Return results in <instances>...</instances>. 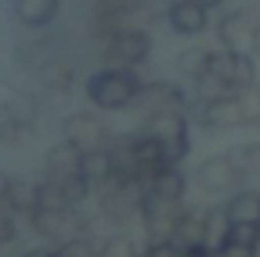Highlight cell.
<instances>
[{"mask_svg": "<svg viewBox=\"0 0 260 257\" xmlns=\"http://www.w3.org/2000/svg\"><path fill=\"white\" fill-rule=\"evenodd\" d=\"M84 91H87V100L100 110H123V107H134V100L140 97L144 80H140L137 67L107 64V67H100L97 74L87 77Z\"/></svg>", "mask_w": 260, "mask_h": 257, "instance_id": "obj_1", "label": "cell"}, {"mask_svg": "<svg viewBox=\"0 0 260 257\" xmlns=\"http://www.w3.org/2000/svg\"><path fill=\"white\" fill-rule=\"evenodd\" d=\"M140 127L160 140L167 164H184L187 160V154H190V127H193L187 110H180V107H174V110H157V113H150V117H144Z\"/></svg>", "mask_w": 260, "mask_h": 257, "instance_id": "obj_2", "label": "cell"}, {"mask_svg": "<svg viewBox=\"0 0 260 257\" xmlns=\"http://www.w3.org/2000/svg\"><path fill=\"white\" fill-rule=\"evenodd\" d=\"M207 77H214L223 91H247V87H257L260 83V67L257 57L244 50H210V67Z\"/></svg>", "mask_w": 260, "mask_h": 257, "instance_id": "obj_3", "label": "cell"}, {"mask_svg": "<svg viewBox=\"0 0 260 257\" xmlns=\"http://www.w3.org/2000/svg\"><path fill=\"white\" fill-rule=\"evenodd\" d=\"M153 53V37L147 27H127L114 31L104 40V61L117 67H144L147 57Z\"/></svg>", "mask_w": 260, "mask_h": 257, "instance_id": "obj_4", "label": "cell"}, {"mask_svg": "<svg viewBox=\"0 0 260 257\" xmlns=\"http://www.w3.org/2000/svg\"><path fill=\"white\" fill-rule=\"evenodd\" d=\"M193 184H197L200 194L207 197H230L234 190L244 187V174L237 170L230 154H214V157H204L193 170Z\"/></svg>", "mask_w": 260, "mask_h": 257, "instance_id": "obj_5", "label": "cell"}, {"mask_svg": "<svg viewBox=\"0 0 260 257\" xmlns=\"http://www.w3.org/2000/svg\"><path fill=\"white\" fill-rule=\"evenodd\" d=\"M34 127H37V100L30 94H17L14 100L0 104V144H27L34 137Z\"/></svg>", "mask_w": 260, "mask_h": 257, "instance_id": "obj_6", "label": "cell"}, {"mask_svg": "<svg viewBox=\"0 0 260 257\" xmlns=\"http://www.w3.org/2000/svg\"><path fill=\"white\" fill-rule=\"evenodd\" d=\"M257 17L250 10L237 7V10H227V14L217 17L214 23V34H217V44L223 50H244L250 53L253 50V34H257Z\"/></svg>", "mask_w": 260, "mask_h": 257, "instance_id": "obj_7", "label": "cell"}, {"mask_svg": "<svg viewBox=\"0 0 260 257\" xmlns=\"http://www.w3.org/2000/svg\"><path fill=\"white\" fill-rule=\"evenodd\" d=\"M190 100H193V94L187 91V87H180V83L153 80V83H144L140 97L134 100V110H140L144 117H150V113H157V110H174V107L190 110Z\"/></svg>", "mask_w": 260, "mask_h": 257, "instance_id": "obj_8", "label": "cell"}, {"mask_svg": "<svg viewBox=\"0 0 260 257\" xmlns=\"http://www.w3.org/2000/svg\"><path fill=\"white\" fill-rule=\"evenodd\" d=\"M164 20L177 37H200L210 27V7H204L200 0H170Z\"/></svg>", "mask_w": 260, "mask_h": 257, "instance_id": "obj_9", "label": "cell"}, {"mask_svg": "<svg viewBox=\"0 0 260 257\" xmlns=\"http://www.w3.org/2000/svg\"><path fill=\"white\" fill-rule=\"evenodd\" d=\"M60 130L70 144L84 147V151H93V147H104L110 140V130L107 124L100 121L97 113H87V110H77V113H67L60 121Z\"/></svg>", "mask_w": 260, "mask_h": 257, "instance_id": "obj_10", "label": "cell"}, {"mask_svg": "<svg viewBox=\"0 0 260 257\" xmlns=\"http://www.w3.org/2000/svg\"><path fill=\"white\" fill-rule=\"evenodd\" d=\"M80 167H84V147L70 144L67 137L57 140L54 147H47V154H44L47 177H54V181H67V177L80 174Z\"/></svg>", "mask_w": 260, "mask_h": 257, "instance_id": "obj_11", "label": "cell"}, {"mask_svg": "<svg viewBox=\"0 0 260 257\" xmlns=\"http://www.w3.org/2000/svg\"><path fill=\"white\" fill-rule=\"evenodd\" d=\"M60 0H14V17L27 31H44L57 20Z\"/></svg>", "mask_w": 260, "mask_h": 257, "instance_id": "obj_12", "label": "cell"}, {"mask_svg": "<svg viewBox=\"0 0 260 257\" xmlns=\"http://www.w3.org/2000/svg\"><path fill=\"white\" fill-rule=\"evenodd\" d=\"M187 187H190V177L180 170V164H167L164 170L153 174V181L147 184V194H157L164 201H187Z\"/></svg>", "mask_w": 260, "mask_h": 257, "instance_id": "obj_13", "label": "cell"}, {"mask_svg": "<svg viewBox=\"0 0 260 257\" xmlns=\"http://www.w3.org/2000/svg\"><path fill=\"white\" fill-rule=\"evenodd\" d=\"M227 220H260V190L257 187H240L223 201Z\"/></svg>", "mask_w": 260, "mask_h": 257, "instance_id": "obj_14", "label": "cell"}, {"mask_svg": "<svg viewBox=\"0 0 260 257\" xmlns=\"http://www.w3.org/2000/svg\"><path fill=\"white\" fill-rule=\"evenodd\" d=\"M4 204H7L14 214H23V217H27V214L37 207V184L27 181V177H10V187H7Z\"/></svg>", "mask_w": 260, "mask_h": 257, "instance_id": "obj_15", "label": "cell"}, {"mask_svg": "<svg viewBox=\"0 0 260 257\" xmlns=\"http://www.w3.org/2000/svg\"><path fill=\"white\" fill-rule=\"evenodd\" d=\"M174 67H177V74L187 77V80H200V77L207 74V67H210V50H207V47H187V50L177 53Z\"/></svg>", "mask_w": 260, "mask_h": 257, "instance_id": "obj_16", "label": "cell"}, {"mask_svg": "<svg viewBox=\"0 0 260 257\" xmlns=\"http://www.w3.org/2000/svg\"><path fill=\"white\" fill-rule=\"evenodd\" d=\"M230 157L237 164V170L244 174V181H260V140H247V144H234Z\"/></svg>", "mask_w": 260, "mask_h": 257, "instance_id": "obj_17", "label": "cell"}, {"mask_svg": "<svg viewBox=\"0 0 260 257\" xmlns=\"http://www.w3.org/2000/svg\"><path fill=\"white\" fill-rule=\"evenodd\" d=\"M80 174H84L93 187H97V184H104L110 174H114V164H110L107 144H104V147H93V151H84V167H80Z\"/></svg>", "mask_w": 260, "mask_h": 257, "instance_id": "obj_18", "label": "cell"}, {"mask_svg": "<svg viewBox=\"0 0 260 257\" xmlns=\"http://www.w3.org/2000/svg\"><path fill=\"white\" fill-rule=\"evenodd\" d=\"M37 207L40 211H70L74 204H70L63 184L54 181V177H47V181L37 184Z\"/></svg>", "mask_w": 260, "mask_h": 257, "instance_id": "obj_19", "label": "cell"}, {"mask_svg": "<svg viewBox=\"0 0 260 257\" xmlns=\"http://www.w3.org/2000/svg\"><path fill=\"white\" fill-rule=\"evenodd\" d=\"M220 241L247 244V247H260V220H227Z\"/></svg>", "mask_w": 260, "mask_h": 257, "instance_id": "obj_20", "label": "cell"}, {"mask_svg": "<svg viewBox=\"0 0 260 257\" xmlns=\"http://www.w3.org/2000/svg\"><path fill=\"white\" fill-rule=\"evenodd\" d=\"M100 241H104V237H100ZM100 241L90 237V231H87V234H77V237H70V241H63L60 247H57V257H100Z\"/></svg>", "mask_w": 260, "mask_h": 257, "instance_id": "obj_21", "label": "cell"}, {"mask_svg": "<svg viewBox=\"0 0 260 257\" xmlns=\"http://www.w3.org/2000/svg\"><path fill=\"white\" fill-rule=\"evenodd\" d=\"M100 257H144V247L127 234H110L100 241Z\"/></svg>", "mask_w": 260, "mask_h": 257, "instance_id": "obj_22", "label": "cell"}, {"mask_svg": "<svg viewBox=\"0 0 260 257\" xmlns=\"http://www.w3.org/2000/svg\"><path fill=\"white\" fill-rule=\"evenodd\" d=\"M214 254L217 257H260V247H247V244H234V241H217Z\"/></svg>", "mask_w": 260, "mask_h": 257, "instance_id": "obj_23", "label": "cell"}, {"mask_svg": "<svg viewBox=\"0 0 260 257\" xmlns=\"http://www.w3.org/2000/svg\"><path fill=\"white\" fill-rule=\"evenodd\" d=\"M17 214L10 211L7 204H0V244H10L17 237Z\"/></svg>", "mask_w": 260, "mask_h": 257, "instance_id": "obj_24", "label": "cell"}, {"mask_svg": "<svg viewBox=\"0 0 260 257\" xmlns=\"http://www.w3.org/2000/svg\"><path fill=\"white\" fill-rule=\"evenodd\" d=\"M177 257H217L214 244L197 241V244H177Z\"/></svg>", "mask_w": 260, "mask_h": 257, "instance_id": "obj_25", "label": "cell"}, {"mask_svg": "<svg viewBox=\"0 0 260 257\" xmlns=\"http://www.w3.org/2000/svg\"><path fill=\"white\" fill-rule=\"evenodd\" d=\"M7 187H10V177L0 170V204H4V197H7Z\"/></svg>", "mask_w": 260, "mask_h": 257, "instance_id": "obj_26", "label": "cell"}, {"mask_svg": "<svg viewBox=\"0 0 260 257\" xmlns=\"http://www.w3.org/2000/svg\"><path fill=\"white\" fill-rule=\"evenodd\" d=\"M253 57H257V61H260V23H257V34H253Z\"/></svg>", "mask_w": 260, "mask_h": 257, "instance_id": "obj_27", "label": "cell"}, {"mask_svg": "<svg viewBox=\"0 0 260 257\" xmlns=\"http://www.w3.org/2000/svg\"><path fill=\"white\" fill-rule=\"evenodd\" d=\"M200 4H204V7H210V10H214V7H220V4H227V0H200Z\"/></svg>", "mask_w": 260, "mask_h": 257, "instance_id": "obj_28", "label": "cell"}]
</instances>
